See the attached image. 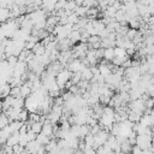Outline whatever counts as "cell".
I'll use <instances>...</instances> for the list:
<instances>
[{"mask_svg":"<svg viewBox=\"0 0 154 154\" xmlns=\"http://www.w3.org/2000/svg\"><path fill=\"white\" fill-rule=\"evenodd\" d=\"M23 124H24V123L20 122V120H13V122L10 123L8 128H10V130H11V132L14 134V132H19V130H20V128L23 126Z\"/></svg>","mask_w":154,"mask_h":154,"instance_id":"cell-8","label":"cell"},{"mask_svg":"<svg viewBox=\"0 0 154 154\" xmlns=\"http://www.w3.org/2000/svg\"><path fill=\"white\" fill-rule=\"evenodd\" d=\"M96 42H101V37L99 35L90 36L89 40H88V45H93V43H96Z\"/></svg>","mask_w":154,"mask_h":154,"instance_id":"cell-32","label":"cell"},{"mask_svg":"<svg viewBox=\"0 0 154 154\" xmlns=\"http://www.w3.org/2000/svg\"><path fill=\"white\" fill-rule=\"evenodd\" d=\"M67 1H73V0H67Z\"/></svg>","mask_w":154,"mask_h":154,"instance_id":"cell-40","label":"cell"},{"mask_svg":"<svg viewBox=\"0 0 154 154\" xmlns=\"http://www.w3.org/2000/svg\"><path fill=\"white\" fill-rule=\"evenodd\" d=\"M142 152H143V149L140 148L137 144H135V146L132 147V154H142Z\"/></svg>","mask_w":154,"mask_h":154,"instance_id":"cell-36","label":"cell"},{"mask_svg":"<svg viewBox=\"0 0 154 154\" xmlns=\"http://www.w3.org/2000/svg\"><path fill=\"white\" fill-rule=\"evenodd\" d=\"M142 125H146V126H152V117L150 114H143L142 118H141V122H140Z\"/></svg>","mask_w":154,"mask_h":154,"instance_id":"cell-19","label":"cell"},{"mask_svg":"<svg viewBox=\"0 0 154 154\" xmlns=\"http://www.w3.org/2000/svg\"><path fill=\"white\" fill-rule=\"evenodd\" d=\"M70 131H71V134H72L75 137L81 138V125H79V124H75V125H72Z\"/></svg>","mask_w":154,"mask_h":154,"instance_id":"cell-21","label":"cell"},{"mask_svg":"<svg viewBox=\"0 0 154 154\" xmlns=\"http://www.w3.org/2000/svg\"><path fill=\"white\" fill-rule=\"evenodd\" d=\"M114 58H116V55H114V48H113V47H111V48H105L103 59L107 60V61H112Z\"/></svg>","mask_w":154,"mask_h":154,"instance_id":"cell-13","label":"cell"},{"mask_svg":"<svg viewBox=\"0 0 154 154\" xmlns=\"http://www.w3.org/2000/svg\"><path fill=\"white\" fill-rule=\"evenodd\" d=\"M57 147H58V141H57L55 138H52V140L49 141V143H48L47 146H45V148H46V152H51V150H54Z\"/></svg>","mask_w":154,"mask_h":154,"instance_id":"cell-22","label":"cell"},{"mask_svg":"<svg viewBox=\"0 0 154 154\" xmlns=\"http://www.w3.org/2000/svg\"><path fill=\"white\" fill-rule=\"evenodd\" d=\"M10 123H11V119H10L5 113H2L1 117H0V128L4 129V128H6L7 125H10Z\"/></svg>","mask_w":154,"mask_h":154,"instance_id":"cell-18","label":"cell"},{"mask_svg":"<svg viewBox=\"0 0 154 154\" xmlns=\"http://www.w3.org/2000/svg\"><path fill=\"white\" fill-rule=\"evenodd\" d=\"M79 16L77 14V13H71L69 17H67V23H70V24H72V25H75V24H77L78 22H79Z\"/></svg>","mask_w":154,"mask_h":154,"instance_id":"cell-20","label":"cell"},{"mask_svg":"<svg viewBox=\"0 0 154 154\" xmlns=\"http://www.w3.org/2000/svg\"><path fill=\"white\" fill-rule=\"evenodd\" d=\"M71 77H72V72L71 71H69V70H63V71H60L58 75H57V83L59 84V87H60V89H65L64 87H65V84L71 79Z\"/></svg>","mask_w":154,"mask_h":154,"instance_id":"cell-2","label":"cell"},{"mask_svg":"<svg viewBox=\"0 0 154 154\" xmlns=\"http://www.w3.org/2000/svg\"><path fill=\"white\" fill-rule=\"evenodd\" d=\"M142 116L143 114H141V113H138V112H135V111H129V120L131 122V123H140L141 122V118H142Z\"/></svg>","mask_w":154,"mask_h":154,"instance_id":"cell-7","label":"cell"},{"mask_svg":"<svg viewBox=\"0 0 154 154\" xmlns=\"http://www.w3.org/2000/svg\"><path fill=\"white\" fill-rule=\"evenodd\" d=\"M43 147H45V146H42L38 141H36V140H35V141H31V142H29V143H28V146L25 147V150H26V152H29L30 154H37V153H38Z\"/></svg>","mask_w":154,"mask_h":154,"instance_id":"cell-4","label":"cell"},{"mask_svg":"<svg viewBox=\"0 0 154 154\" xmlns=\"http://www.w3.org/2000/svg\"><path fill=\"white\" fill-rule=\"evenodd\" d=\"M19 140H20V134H19V132H14V134H12V135L10 136V138L7 140L6 144L13 147V146H16V144H19Z\"/></svg>","mask_w":154,"mask_h":154,"instance_id":"cell-6","label":"cell"},{"mask_svg":"<svg viewBox=\"0 0 154 154\" xmlns=\"http://www.w3.org/2000/svg\"><path fill=\"white\" fill-rule=\"evenodd\" d=\"M129 106V109L131 111H135V112H138L141 114H144L147 107H146V102L143 99H137V100H134V101H130V103H128Z\"/></svg>","mask_w":154,"mask_h":154,"instance_id":"cell-3","label":"cell"},{"mask_svg":"<svg viewBox=\"0 0 154 154\" xmlns=\"http://www.w3.org/2000/svg\"><path fill=\"white\" fill-rule=\"evenodd\" d=\"M24 150H25V147H23V146H20V144L13 146V154H20V153H23Z\"/></svg>","mask_w":154,"mask_h":154,"instance_id":"cell-34","label":"cell"},{"mask_svg":"<svg viewBox=\"0 0 154 154\" xmlns=\"http://www.w3.org/2000/svg\"><path fill=\"white\" fill-rule=\"evenodd\" d=\"M152 147L154 148V136H153V140H152Z\"/></svg>","mask_w":154,"mask_h":154,"instance_id":"cell-39","label":"cell"},{"mask_svg":"<svg viewBox=\"0 0 154 154\" xmlns=\"http://www.w3.org/2000/svg\"><path fill=\"white\" fill-rule=\"evenodd\" d=\"M52 138L49 137V136H47V135H45V134H38L37 135V137H36V141H38L42 146H47L48 143H49V141H51Z\"/></svg>","mask_w":154,"mask_h":154,"instance_id":"cell-16","label":"cell"},{"mask_svg":"<svg viewBox=\"0 0 154 154\" xmlns=\"http://www.w3.org/2000/svg\"><path fill=\"white\" fill-rule=\"evenodd\" d=\"M83 140H84L87 147H93V146H94V141H95V136L91 135V134H89V135H87Z\"/></svg>","mask_w":154,"mask_h":154,"instance_id":"cell-26","label":"cell"},{"mask_svg":"<svg viewBox=\"0 0 154 154\" xmlns=\"http://www.w3.org/2000/svg\"><path fill=\"white\" fill-rule=\"evenodd\" d=\"M114 55L116 57H126V49L122 47H114Z\"/></svg>","mask_w":154,"mask_h":154,"instance_id":"cell-27","label":"cell"},{"mask_svg":"<svg viewBox=\"0 0 154 154\" xmlns=\"http://www.w3.org/2000/svg\"><path fill=\"white\" fill-rule=\"evenodd\" d=\"M97 13H99V8H96V7H90V8L88 10V12H87V17H88L89 19H94V18H96Z\"/></svg>","mask_w":154,"mask_h":154,"instance_id":"cell-23","label":"cell"},{"mask_svg":"<svg viewBox=\"0 0 154 154\" xmlns=\"http://www.w3.org/2000/svg\"><path fill=\"white\" fill-rule=\"evenodd\" d=\"M67 5V0H59L55 5V11H60V10H65Z\"/></svg>","mask_w":154,"mask_h":154,"instance_id":"cell-31","label":"cell"},{"mask_svg":"<svg viewBox=\"0 0 154 154\" xmlns=\"http://www.w3.org/2000/svg\"><path fill=\"white\" fill-rule=\"evenodd\" d=\"M81 73H82V81L91 82V79H93V77H94V73H93V71H91L90 67H85Z\"/></svg>","mask_w":154,"mask_h":154,"instance_id":"cell-9","label":"cell"},{"mask_svg":"<svg viewBox=\"0 0 154 154\" xmlns=\"http://www.w3.org/2000/svg\"><path fill=\"white\" fill-rule=\"evenodd\" d=\"M32 53H34L35 55H43V54H46V47H45L41 42H38V43H36V46L34 47Z\"/></svg>","mask_w":154,"mask_h":154,"instance_id":"cell-14","label":"cell"},{"mask_svg":"<svg viewBox=\"0 0 154 154\" xmlns=\"http://www.w3.org/2000/svg\"><path fill=\"white\" fill-rule=\"evenodd\" d=\"M35 46H36V43L32 42V41H28V42H25V49H28V51H32Z\"/></svg>","mask_w":154,"mask_h":154,"instance_id":"cell-35","label":"cell"},{"mask_svg":"<svg viewBox=\"0 0 154 154\" xmlns=\"http://www.w3.org/2000/svg\"><path fill=\"white\" fill-rule=\"evenodd\" d=\"M29 116H30L29 114V111L26 108H24V109H22V112L19 114V120L23 122V123H26L29 120Z\"/></svg>","mask_w":154,"mask_h":154,"instance_id":"cell-25","label":"cell"},{"mask_svg":"<svg viewBox=\"0 0 154 154\" xmlns=\"http://www.w3.org/2000/svg\"><path fill=\"white\" fill-rule=\"evenodd\" d=\"M75 154H84V153H83V150H79V149H76V150H75Z\"/></svg>","mask_w":154,"mask_h":154,"instance_id":"cell-38","label":"cell"},{"mask_svg":"<svg viewBox=\"0 0 154 154\" xmlns=\"http://www.w3.org/2000/svg\"><path fill=\"white\" fill-rule=\"evenodd\" d=\"M88 7H85V6H78L77 8H76V11H75V13H77L79 17H85L87 16V12H88Z\"/></svg>","mask_w":154,"mask_h":154,"instance_id":"cell-24","label":"cell"},{"mask_svg":"<svg viewBox=\"0 0 154 154\" xmlns=\"http://www.w3.org/2000/svg\"><path fill=\"white\" fill-rule=\"evenodd\" d=\"M71 81H72V83H73V84H78V83L82 81V73H81V72H76V73H72Z\"/></svg>","mask_w":154,"mask_h":154,"instance_id":"cell-28","label":"cell"},{"mask_svg":"<svg viewBox=\"0 0 154 154\" xmlns=\"http://www.w3.org/2000/svg\"><path fill=\"white\" fill-rule=\"evenodd\" d=\"M129 59V57H116L113 60H112V64L116 65V66H123L125 64V61Z\"/></svg>","mask_w":154,"mask_h":154,"instance_id":"cell-17","label":"cell"},{"mask_svg":"<svg viewBox=\"0 0 154 154\" xmlns=\"http://www.w3.org/2000/svg\"><path fill=\"white\" fill-rule=\"evenodd\" d=\"M42 129H43V123L42 122H35V123L30 124V130L32 132H35L36 135L41 134L42 132Z\"/></svg>","mask_w":154,"mask_h":154,"instance_id":"cell-12","label":"cell"},{"mask_svg":"<svg viewBox=\"0 0 154 154\" xmlns=\"http://www.w3.org/2000/svg\"><path fill=\"white\" fill-rule=\"evenodd\" d=\"M81 37H82L81 30H72V32L69 35V38L71 40L72 45L73 43H77V42H81Z\"/></svg>","mask_w":154,"mask_h":154,"instance_id":"cell-11","label":"cell"},{"mask_svg":"<svg viewBox=\"0 0 154 154\" xmlns=\"http://www.w3.org/2000/svg\"><path fill=\"white\" fill-rule=\"evenodd\" d=\"M10 95L13 96V97H22V95H20V87H12Z\"/></svg>","mask_w":154,"mask_h":154,"instance_id":"cell-30","label":"cell"},{"mask_svg":"<svg viewBox=\"0 0 154 154\" xmlns=\"http://www.w3.org/2000/svg\"><path fill=\"white\" fill-rule=\"evenodd\" d=\"M32 94V89L30 85H28L26 83H24L22 87H20V95L23 99H26L28 96H30Z\"/></svg>","mask_w":154,"mask_h":154,"instance_id":"cell-10","label":"cell"},{"mask_svg":"<svg viewBox=\"0 0 154 154\" xmlns=\"http://www.w3.org/2000/svg\"><path fill=\"white\" fill-rule=\"evenodd\" d=\"M26 67H28V65H26L25 61H18V63L16 64V66H14L13 77H22V76L25 73Z\"/></svg>","mask_w":154,"mask_h":154,"instance_id":"cell-5","label":"cell"},{"mask_svg":"<svg viewBox=\"0 0 154 154\" xmlns=\"http://www.w3.org/2000/svg\"><path fill=\"white\" fill-rule=\"evenodd\" d=\"M137 34H138V30H137V29H131V28H130L129 31H128V34H126V37L132 41V40L137 36Z\"/></svg>","mask_w":154,"mask_h":154,"instance_id":"cell-29","label":"cell"},{"mask_svg":"<svg viewBox=\"0 0 154 154\" xmlns=\"http://www.w3.org/2000/svg\"><path fill=\"white\" fill-rule=\"evenodd\" d=\"M84 154H96V150L93 147H85V149L83 150Z\"/></svg>","mask_w":154,"mask_h":154,"instance_id":"cell-37","label":"cell"},{"mask_svg":"<svg viewBox=\"0 0 154 154\" xmlns=\"http://www.w3.org/2000/svg\"><path fill=\"white\" fill-rule=\"evenodd\" d=\"M132 144L126 140L125 142H123L122 144H120V150H122V153H124V154H130V152H132Z\"/></svg>","mask_w":154,"mask_h":154,"instance_id":"cell-15","label":"cell"},{"mask_svg":"<svg viewBox=\"0 0 154 154\" xmlns=\"http://www.w3.org/2000/svg\"><path fill=\"white\" fill-rule=\"evenodd\" d=\"M7 61H8V64H10L11 66H13V67H14V66H16V64H17L19 60H18V57H16V55H11V57H8V58H7Z\"/></svg>","mask_w":154,"mask_h":154,"instance_id":"cell-33","label":"cell"},{"mask_svg":"<svg viewBox=\"0 0 154 154\" xmlns=\"http://www.w3.org/2000/svg\"><path fill=\"white\" fill-rule=\"evenodd\" d=\"M152 140H153L152 135H137L136 144L140 148H142L143 150L149 149V148H152Z\"/></svg>","mask_w":154,"mask_h":154,"instance_id":"cell-1","label":"cell"}]
</instances>
